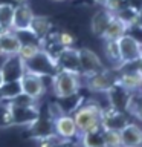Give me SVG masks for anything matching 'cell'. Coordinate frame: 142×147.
<instances>
[{
  "label": "cell",
  "instance_id": "1",
  "mask_svg": "<svg viewBox=\"0 0 142 147\" xmlns=\"http://www.w3.org/2000/svg\"><path fill=\"white\" fill-rule=\"evenodd\" d=\"M72 117H73L75 124H76V129H78L80 135L102 129V124H101L102 107L98 103H95V101H87L82 106H80L72 113Z\"/></svg>",
  "mask_w": 142,
  "mask_h": 147
},
{
  "label": "cell",
  "instance_id": "2",
  "mask_svg": "<svg viewBox=\"0 0 142 147\" xmlns=\"http://www.w3.org/2000/svg\"><path fill=\"white\" fill-rule=\"evenodd\" d=\"M50 83H52V92L57 98H67V96L78 95L82 86L81 75L66 71H57L50 77Z\"/></svg>",
  "mask_w": 142,
  "mask_h": 147
},
{
  "label": "cell",
  "instance_id": "3",
  "mask_svg": "<svg viewBox=\"0 0 142 147\" xmlns=\"http://www.w3.org/2000/svg\"><path fill=\"white\" fill-rule=\"evenodd\" d=\"M82 80V84H86V87L89 90H93V92H107L112 89V87L116 84V80H118V69H102L101 72L95 74L92 77H87V78H81Z\"/></svg>",
  "mask_w": 142,
  "mask_h": 147
},
{
  "label": "cell",
  "instance_id": "4",
  "mask_svg": "<svg viewBox=\"0 0 142 147\" xmlns=\"http://www.w3.org/2000/svg\"><path fill=\"white\" fill-rule=\"evenodd\" d=\"M78 51V63H80V74L81 78H87L92 77L95 74L101 72L105 66L101 61V58L98 57V54L93 52L89 48H81L76 49Z\"/></svg>",
  "mask_w": 142,
  "mask_h": 147
},
{
  "label": "cell",
  "instance_id": "5",
  "mask_svg": "<svg viewBox=\"0 0 142 147\" xmlns=\"http://www.w3.org/2000/svg\"><path fill=\"white\" fill-rule=\"evenodd\" d=\"M118 48H119V55H121L122 64L135 63L141 60V49L142 43L131 34H125L118 40ZM121 64V66H122Z\"/></svg>",
  "mask_w": 142,
  "mask_h": 147
},
{
  "label": "cell",
  "instance_id": "6",
  "mask_svg": "<svg viewBox=\"0 0 142 147\" xmlns=\"http://www.w3.org/2000/svg\"><path fill=\"white\" fill-rule=\"evenodd\" d=\"M25 71L40 77H52L58 69L57 64H55V60H52L48 54H44L40 49V52L34 58L25 63Z\"/></svg>",
  "mask_w": 142,
  "mask_h": 147
},
{
  "label": "cell",
  "instance_id": "7",
  "mask_svg": "<svg viewBox=\"0 0 142 147\" xmlns=\"http://www.w3.org/2000/svg\"><path fill=\"white\" fill-rule=\"evenodd\" d=\"M44 78L46 77H40V75H35V74H31V72L25 71V74H23L21 78L18 80L21 94L31 96V98H34V100H40L41 96L44 95L46 87H48Z\"/></svg>",
  "mask_w": 142,
  "mask_h": 147
},
{
  "label": "cell",
  "instance_id": "8",
  "mask_svg": "<svg viewBox=\"0 0 142 147\" xmlns=\"http://www.w3.org/2000/svg\"><path fill=\"white\" fill-rule=\"evenodd\" d=\"M54 132L63 141H70L75 138H80L76 124L73 121L72 115H61L57 119H54Z\"/></svg>",
  "mask_w": 142,
  "mask_h": 147
},
{
  "label": "cell",
  "instance_id": "9",
  "mask_svg": "<svg viewBox=\"0 0 142 147\" xmlns=\"http://www.w3.org/2000/svg\"><path fill=\"white\" fill-rule=\"evenodd\" d=\"M34 16L35 14H34V11H32V8L26 2L25 3H18L17 6H14V16H12L11 29L15 31V32L27 31Z\"/></svg>",
  "mask_w": 142,
  "mask_h": 147
},
{
  "label": "cell",
  "instance_id": "10",
  "mask_svg": "<svg viewBox=\"0 0 142 147\" xmlns=\"http://www.w3.org/2000/svg\"><path fill=\"white\" fill-rule=\"evenodd\" d=\"M55 64H57L58 71H66V72H73L80 74V63H78V51L75 48H64L60 55L55 58Z\"/></svg>",
  "mask_w": 142,
  "mask_h": 147
},
{
  "label": "cell",
  "instance_id": "11",
  "mask_svg": "<svg viewBox=\"0 0 142 147\" xmlns=\"http://www.w3.org/2000/svg\"><path fill=\"white\" fill-rule=\"evenodd\" d=\"M127 123H130L127 119V112H122V110L113 107L102 109V118H101L102 129H112V130L119 132Z\"/></svg>",
  "mask_w": 142,
  "mask_h": 147
},
{
  "label": "cell",
  "instance_id": "12",
  "mask_svg": "<svg viewBox=\"0 0 142 147\" xmlns=\"http://www.w3.org/2000/svg\"><path fill=\"white\" fill-rule=\"evenodd\" d=\"M9 106H11L14 126H26V127H29L40 115L38 106H32V107H20V106H14L11 103H9Z\"/></svg>",
  "mask_w": 142,
  "mask_h": 147
},
{
  "label": "cell",
  "instance_id": "13",
  "mask_svg": "<svg viewBox=\"0 0 142 147\" xmlns=\"http://www.w3.org/2000/svg\"><path fill=\"white\" fill-rule=\"evenodd\" d=\"M21 46V40L12 29H2L0 31V49L5 57L17 55Z\"/></svg>",
  "mask_w": 142,
  "mask_h": 147
},
{
  "label": "cell",
  "instance_id": "14",
  "mask_svg": "<svg viewBox=\"0 0 142 147\" xmlns=\"http://www.w3.org/2000/svg\"><path fill=\"white\" fill-rule=\"evenodd\" d=\"M119 133L122 147H142V126L137 123H127Z\"/></svg>",
  "mask_w": 142,
  "mask_h": 147
},
{
  "label": "cell",
  "instance_id": "15",
  "mask_svg": "<svg viewBox=\"0 0 142 147\" xmlns=\"http://www.w3.org/2000/svg\"><path fill=\"white\" fill-rule=\"evenodd\" d=\"M0 71L3 74L5 81H18L25 74V63L17 55H11V57H6V61H3Z\"/></svg>",
  "mask_w": 142,
  "mask_h": 147
},
{
  "label": "cell",
  "instance_id": "16",
  "mask_svg": "<svg viewBox=\"0 0 142 147\" xmlns=\"http://www.w3.org/2000/svg\"><path fill=\"white\" fill-rule=\"evenodd\" d=\"M107 95H109V100H110V107L125 112L128 101H130V96H131V92L125 90L119 84H115L112 89L107 92Z\"/></svg>",
  "mask_w": 142,
  "mask_h": 147
},
{
  "label": "cell",
  "instance_id": "17",
  "mask_svg": "<svg viewBox=\"0 0 142 147\" xmlns=\"http://www.w3.org/2000/svg\"><path fill=\"white\" fill-rule=\"evenodd\" d=\"M29 130L35 140L37 138H41V136L52 135V133H55L54 132V119L49 118L48 115H41V112H40L38 118L29 126Z\"/></svg>",
  "mask_w": 142,
  "mask_h": 147
},
{
  "label": "cell",
  "instance_id": "18",
  "mask_svg": "<svg viewBox=\"0 0 142 147\" xmlns=\"http://www.w3.org/2000/svg\"><path fill=\"white\" fill-rule=\"evenodd\" d=\"M112 17H113V14L109 12L105 8H102L98 12H95L93 16H92V20H90V29H92V32H93L96 37L102 38V35H104L105 29H107V26H109L110 20H112Z\"/></svg>",
  "mask_w": 142,
  "mask_h": 147
},
{
  "label": "cell",
  "instance_id": "19",
  "mask_svg": "<svg viewBox=\"0 0 142 147\" xmlns=\"http://www.w3.org/2000/svg\"><path fill=\"white\" fill-rule=\"evenodd\" d=\"M27 31L40 41L52 31V23H50L49 17H46V16H34Z\"/></svg>",
  "mask_w": 142,
  "mask_h": 147
},
{
  "label": "cell",
  "instance_id": "20",
  "mask_svg": "<svg viewBox=\"0 0 142 147\" xmlns=\"http://www.w3.org/2000/svg\"><path fill=\"white\" fill-rule=\"evenodd\" d=\"M127 29L128 28L124 25L116 16H113L110 23H109V26H107V29H105V32H104L102 38L104 40H119L122 35L127 34Z\"/></svg>",
  "mask_w": 142,
  "mask_h": 147
},
{
  "label": "cell",
  "instance_id": "21",
  "mask_svg": "<svg viewBox=\"0 0 142 147\" xmlns=\"http://www.w3.org/2000/svg\"><path fill=\"white\" fill-rule=\"evenodd\" d=\"M104 55L105 58L112 63L115 69L121 67V55H119V48H118V40H104Z\"/></svg>",
  "mask_w": 142,
  "mask_h": 147
},
{
  "label": "cell",
  "instance_id": "22",
  "mask_svg": "<svg viewBox=\"0 0 142 147\" xmlns=\"http://www.w3.org/2000/svg\"><path fill=\"white\" fill-rule=\"evenodd\" d=\"M40 52V43L38 41H21L20 51H18L17 57L21 60L23 63L29 61Z\"/></svg>",
  "mask_w": 142,
  "mask_h": 147
},
{
  "label": "cell",
  "instance_id": "23",
  "mask_svg": "<svg viewBox=\"0 0 142 147\" xmlns=\"http://www.w3.org/2000/svg\"><path fill=\"white\" fill-rule=\"evenodd\" d=\"M80 142L82 147H104L102 144V129L87 132L80 135Z\"/></svg>",
  "mask_w": 142,
  "mask_h": 147
},
{
  "label": "cell",
  "instance_id": "24",
  "mask_svg": "<svg viewBox=\"0 0 142 147\" xmlns=\"http://www.w3.org/2000/svg\"><path fill=\"white\" fill-rule=\"evenodd\" d=\"M18 94H21L20 83L18 81H5V84L0 87V101H11Z\"/></svg>",
  "mask_w": 142,
  "mask_h": 147
},
{
  "label": "cell",
  "instance_id": "25",
  "mask_svg": "<svg viewBox=\"0 0 142 147\" xmlns=\"http://www.w3.org/2000/svg\"><path fill=\"white\" fill-rule=\"evenodd\" d=\"M14 16V6L11 3H0V28L11 29Z\"/></svg>",
  "mask_w": 142,
  "mask_h": 147
},
{
  "label": "cell",
  "instance_id": "26",
  "mask_svg": "<svg viewBox=\"0 0 142 147\" xmlns=\"http://www.w3.org/2000/svg\"><path fill=\"white\" fill-rule=\"evenodd\" d=\"M102 144L104 147H122L121 133L112 129H102Z\"/></svg>",
  "mask_w": 142,
  "mask_h": 147
},
{
  "label": "cell",
  "instance_id": "27",
  "mask_svg": "<svg viewBox=\"0 0 142 147\" xmlns=\"http://www.w3.org/2000/svg\"><path fill=\"white\" fill-rule=\"evenodd\" d=\"M14 126L11 106L8 101H0V129H9Z\"/></svg>",
  "mask_w": 142,
  "mask_h": 147
},
{
  "label": "cell",
  "instance_id": "28",
  "mask_svg": "<svg viewBox=\"0 0 142 147\" xmlns=\"http://www.w3.org/2000/svg\"><path fill=\"white\" fill-rule=\"evenodd\" d=\"M136 16H137V11H135V9L130 8V6H127V5L116 14V17H118L119 20H121L127 28L135 26V23H136Z\"/></svg>",
  "mask_w": 142,
  "mask_h": 147
},
{
  "label": "cell",
  "instance_id": "29",
  "mask_svg": "<svg viewBox=\"0 0 142 147\" xmlns=\"http://www.w3.org/2000/svg\"><path fill=\"white\" fill-rule=\"evenodd\" d=\"M35 142H37V147H58V146H61L64 141L60 136L55 135V133H52V135H48V136L37 138Z\"/></svg>",
  "mask_w": 142,
  "mask_h": 147
},
{
  "label": "cell",
  "instance_id": "30",
  "mask_svg": "<svg viewBox=\"0 0 142 147\" xmlns=\"http://www.w3.org/2000/svg\"><path fill=\"white\" fill-rule=\"evenodd\" d=\"M37 101L38 100H34V98H31V96H27L25 94H18L17 96H14L11 101H8V103H11L14 106H20V107H32V106H38Z\"/></svg>",
  "mask_w": 142,
  "mask_h": 147
},
{
  "label": "cell",
  "instance_id": "31",
  "mask_svg": "<svg viewBox=\"0 0 142 147\" xmlns=\"http://www.w3.org/2000/svg\"><path fill=\"white\" fill-rule=\"evenodd\" d=\"M125 5H127L125 0H109V2L104 5V8L107 9L109 12H112L113 16H116V14L121 11V9L125 6Z\"/></svg>",
  "mask_w": 142,
  "mask_h": 147
},
{
  "label": "cell",
  "instance_id": "32",
  "mask_svg": "<svg viewBox=\"0 0 142 147\" xmlns=\"http://www.w3.org/2000/svg\"><path fill=\"white\" fill-rule=\"evenodd\" d=\"M58 40H60L63 48H73V45H75V37L67 31L58 32Z\"/></svg>",
  "mask_w": 142,
  "mask_h": 147
},
{
  "label": "cell",
  "instance_id": "33",
  "mask_svg": "<svg viewBox=\"0 0 142 147\" xmlns=\"http://www.w3.org/2000/svg\"><path fill=\"white\" fill-rule=\"evenodd\" d=\"M125 2H127V6L133 8L135 11H139L142 8V0H125Z\"/></svg>",
  "mask_w": 142,
  "mask_h": 147
},
{
  "label": "cell",
  "instance_id": "34",
  "mask_svg": "<svg viewBox=\"0 0 142 147\" xmlns=\"http://www.w3.org/2000/svg\"><path fill=\"white\" fill-rule=\"evenodd\" d=\"M135 26H137L139 29H142V8L137 11V16H136V23H135Z\"/></svg>",
  "mask_w": 142,
  "mask_h": 147
},
{
  "label": "cell",
  "instance_id": "35",
  "mask_svg": "<svg viewBox=\"0 0 142 147\" xmlns=\"http://www.w3.org/2000/svg\"><path fill=\"white\" fill-rule=\"evenodd\" d=\"M58 147H75V146H72V144H70V142H69V141H64L63 144H61V146H58Z\"/></svg>",
  "mask_w": 142,
  "mask_h": 147
},
{
  "label": "cell",
  "instance_id": "36",
  "mask_svg": "<svg viewBox=\"0 0 142 147\" xmlns=\"http://www.w3.org/2000/svg\"><path fill=\"white\" fill-rule=\"evenodd\" d=\"M95 2H96V3H98V5H101V6H104V5H105V3H107V2H109V0H95Z\"/></svg>",
  "mask_w": 142,
  "mask_h": 147
},
{
  "label": "cell",
  "instance_id": "37",
  "mask_svg": "<svg viewBox=\"0 0 142 147\" xmlns=\"http://www.w3.org/2000/svg\"><path fill=\"white\" fill-rule=\"evenodd\" d=\"M5 84V78H3V74H2V71H0V87H2Z\"/></svg>",
  "mask_w": 142,
  "mask_h": 147
},
{
  "label": "cell",
  "instance_id": "38",
  "mask_svg": "<svg viewBox=\"0 0 142 147\" xmlns=\"http://www.w3.org/2000/svg\"><path fill=\"white\" fill-rule=\"evenodd\" d=\"M54 2H64V0H54Z\"/></svg>",
  "mask_w": 142,
  "mask_h": 147
},
{
  "label": "cell",
  "instance_id": "39",
  "mask_svg": "<svg viewBox=\"0 0 142 147\" xmlns=\"http://www.w3.org/2000/svg\"><path fill=\"white\" fill-rule=\"evenodd\" d=\"M141 61H142V49H141Z\"/></svg>",
  "mask_w": 142,
  "mask_h": 147
},
{
  "label": "cell",
  "instance_id": "40",
  "mask_svg": "<svg viewBox=\"0 0 142 147\" xmlns=\"http://www.w3.org/2000/svg\"><path fill=\"white\" fill-rule=\"evenodd\" d=\"M2 55H3V54H2V49H0V57H2Z\"/></svg>",
  "mask_w": 142,
  "mask_h": 147
},
{
  "label": "cell",
  "instance_id": "41",
  "mask_svg": "<svg viewBox=\"0 0 142 147\" xmlns=\"http://www.w3.org/2000/svg\"><path fill=\"white\" fill-rule=\"evenodd\" d=\"M141 72H142V61H141Z\"/></svg>",
  "mask_w": 142,
  "mask_h": 147
},
{
  "label": "cell",
  "instance_id": "42",
  "mask_svg": "<svg viewBox=\"0 0 142 147\" xmlns=\"http://www.w3.org/2000/svg\"><path fill=\"white\" fill-rule=\"evenodd\" d=\"M0 31H2V28H0Z\"/></svg>",
  "mask_w": 142,
  "mask_h": 147
}]
</instances>
